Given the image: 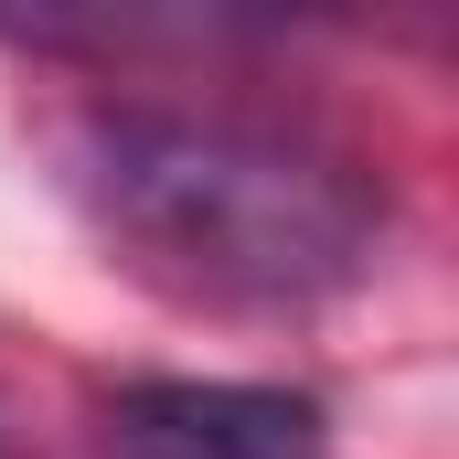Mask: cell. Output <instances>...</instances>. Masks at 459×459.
Returning a JSON list of instances; mask_svg holds the SVG:
<instances>
[{
    "instance_id": "obj_1",
    "label": "cell",
    "mask_w": 459,
    "mask_h": 459,
    "mask_svg": "<svg viewBox=\"0 0 459 459\" xmlns=\"http://www.w3.org/2000/svg\"><path fill=\"white\" fill-rule=\"evenodd\" d=\"M75 193L182 299L214 310H299L363 278L374 204L363 182L214 117H97L75 128Z\"/></svg>"
},
{
    "instance_id": "obj_2",
    "label": "cell",
    "mask_w": 459,
    "mask_h": 459,
    "mask_svg": "<svg viewBox=\"0 0 459 459\" xmlns=\"http://www.w3.org/2000/svg\"><path fill=\"white\" fill-rule=\"evenodd\" d=\"M310 0H0V32L65 65H160L299 22Z\"/></svg>"
},
{
    "instance_id": "obj_3",
    "label": "cell",
    "mask_w": 459,
    "mask_h": 459,
    "mask_svg": "<svg viewBox=\"0 0 459 459\" xmlns=\"http://www.w3.org/2000/svg\"><path fill=\"white\" fill-rule=\"evenodd\" d=\"M108 428L128 459H321V406L289 385H128Z\"/></svg>"
}]
</instances>
